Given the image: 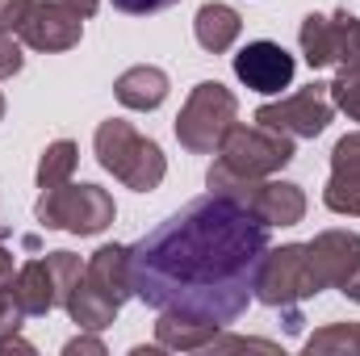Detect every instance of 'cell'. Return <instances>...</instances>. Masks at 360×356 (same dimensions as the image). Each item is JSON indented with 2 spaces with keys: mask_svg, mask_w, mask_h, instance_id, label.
I'll list each match as a JSON object with an SVG mask.
<instances>
[{
  "mask_svg": "<svg viewBox=\"0 0 360 356\" xmlns=\"http://www.w3.org/2000/svg\"><path fill=\"white\" fill-rule=\"evenodd\" d=\"M293 72H297L293 55H289L281 42H269V38L248 42V46L235 55V76H239L252 92H264V96H269V92L289 89Z\"/></svg>",
  "mask_w": 360,
  "mask_h": 356,
  "instance_id": "cell-11",
  "label": "cell"
},
{
  "mask_svg": "<svg viewBox=\"0 0 360 356\" xmlns=\"http://www.w3.org/2000/svg\"><path fill=\"white\" fill-rule=\"evenodd\" d=\"M323 205L335 214L360 218V130L344 134L331 151V180L323 189Z\"/></svg>",
  "mask_w": 360,
  "mask_h": 356,
  "instance_id": "cell-12",
  "label": "cell"
},
{
  "mask_svg": "<svg viewBox=\"0 0 360 356\" xmlns=\"http://www.w3.org/2000/svg\"><path fill=\"white\" fill-rule=\"evenodd\" d=\"M210 189L214 193H226V197H235L239 205H248L256 218H264L269 227H293V222H302L306 218V193L297 189V184H289V180H269V177H235V172H226L218 160L210 164Z\"/></svg>",
  "mask_w": 360,
  "mask_h": 356,
  "instance_id": "cell-4",
  "label": "cell"
},
{
  "mask_svg": "<svg viewBox=\"0 0 360 356\" xmlns=\"http://www.w3.org/2000/svg\"><path fill=\"white\" fill-rule=\"evenodd\" d=\"M68 4H72V8H76L80 17H92V13L101 8V0H68Z\"/></svg>",
  "mask_w": 360,
  "mask_h": 356,
  "instance_id": "cell-33",
  "label": "cell"
},
{
  "mask_svg": "<svg viewBox=\"0 0 360 356\" xmlns=\"http://www.w3.org/2000/svg\"><path fill=\"white\" fill-rule=\"evenodd\" d=\"M248 348H256V352H281L272 340H243V336H214V344L205 348V352H248Z\"/></svg>",
  "mask_w": 360,
  "mask_h": 356,
  "instance_id": "cell-25",
  "label": "cell"
},
{
  "mask_svg": "<svg viewBox=\"0 0 360 356\" xmlns=\"http://www.w3.org/2000/svg\"><path fill=\"white\" fill-rule=\"evenodd\" d=\"M314 293H323V281L314 272L306 243H281V248L264 252L260 272H256V298L272 310H285V331H297L306 323L297 314V306Z\"/></svg>",
  "mask_w": 360,
  "mask_h": 356,
  "instance_id": "cell-3",
  "label": "cell"
},
{
  "mask_svg": "<svg viewBox=\"0 0 360 356\" xmlns=\"http://www.w3.org/2000/svg\"><path fill=\"white\" fill-rule=\"evenodd\" d=\"M297 42H302V55L314 72L319 68H340L352 55H360V17L348 13V8H340L331 17L310 13L297 30Z\"/></svg>",
  "mask_w": 360,
  "mask_h": 356,
  "instance_id": "cell-8",
  "label": "cell"
},
{
  "mask_svg": "<svg viewBox=\"0 0 360 356\" xmlns=\"http://www.w3.org/2000/svg\"><path fill=\"white\" fill-rule=\"evenodd\" d=\"M306 248H310V260H314V272H319L323 289H340L360 268V235L356 231H323Z\"/></svg>",
  "mask_w": 360,
  "mask_h": 356,
  "instance_id": "cell-13",
  "label": "cell"
},
{
  "mask_svg": "<svg viewBox=\"0 0 360 356\" xmlns=\"http://www.w3.org/2000/svg\"><path fill=\"white\" fill-rule=\"evenodd\" d=\"M218 331H222L218 323L188 319V314H176V310H160V323H155L160 348H172V352H205Z\"/></svg>",
  "mask_w": 360,
  "mask_h": 356,
  "instance_id": "cell-15",
  "label": "cell"
},
{
  "mask_svg": "<svg viewBox=\"0 0 360 356\" xmlns=\"http://www.w3.org/2000/svg\"><path fill=\"white\" fill-rule=\"evenodd\" d=\"M180 0H113V8L130 13V17H147V13H160V8H172Z\"/></svg>",
  "mask_w": 360,
  "mask_h": 356,
  "instance_id": "cell-28",
  "label": "cell"
},
{
  "mask_svg": "<svg viewBox=\"0 0 360 356\" xmlns=\"http://www.w3.org/2000/svg\"><path fill=\"white\" fill-rule=\"evenodd\" d=\"M340 289H344V293H348L352 302H360V268L352 272V276H348V281H344V285H340Z\"/></svg>",
  "mask_w": 360,
  "mask_h": 356,
  "instance_id": "cell-32",
  "label": "cell"
},
{
  "mask_svg": "<svg viewBox=\"0 0 360 356\" xmlns=\"http://www.w3.org/2000/svg\"><path fill=\"white\" fill-rule=\"evenodd\" d=\"M218 164L235 177H272L285 164H293V139L276 134L269 126H231L218 143Z\"/></svg>",
  "mask_w": 360,
  "mask_h": 356,
  "instance_id": "cell-7",
  "label": "cell"
},
{
  "mask_svg": "<svg viewBox=\"0 0 360 356\" xmlns=\"http://www.w3.org/2000/svg\"><path fill=\"white\" fill-rule=\"evenodd\" d=\"M306 356H360V323H331L306 340Z\"/></svg>",
  "mask_w": 360,
  "mask_h": 356,
  "instance_id": "cell-21",
  "label": "cell"
},
{
  "mask_svg": "<svg viewBox=\"0 0 360 356\" xmlns=\"http://www.w3.org/2000/svg\"><path fill=\"white\" fill-rule=\"evenodd\" d=\"M25 319H30V314L21 310V302L13 298V289H0V340H8V336H17Z\"/></svg>",
  "mask_w": 360,
  "mask_h": 356,
  "instance_id": "cell-24",
  "label": "cell"
},
{
  "mask_svg": "<svg viewBox=\"0 0 360 356\" xmlns=\"http://www.w3.org/2000/svg\"><path fill=\"white\" fill-rule=\"evenodd\" d=\"M13 276H17V272H13V256H8V248L0 243V289H13Z\"/></svg>",
  "mask_w": 360,
  "mask_h": 356,
  "instance_id": "cell-31",
  "label": "cell"
},
{
  "mask_svg": "<svg viewBox=\"0 0 360 356\" xmlns=\"http://www.w3.org/2000/svg\"><path fill=\"white\" fill-rule=\"evenodd\" d=\"M335 105H331V84H310V89H297L285 101H272L256 109V122L269 126L276 134H289V139H319L331 122Z\"/></svg>",
  "mask_w": 360,
  "mask_h": 356,
  "instance_id": "cell-9",
  "label": "cell"
},
{
  "mask_svg": "<svg viewBox=\"0 0 360 356\" xmlns=\"http://www.w3.org/2000/svg\"><path fill=\"white\" fill-rule=\"evenodd\" d=\"M80 34H84V17L68 0H34L30 17L17 30V38L30 51H72Z\"/></svg>",
  "mask_w": 360,
  "mask_h": 356,
  "instance_id": "cell-10",
  "label": "cell"
},
{
  "mask_svg": "<svg viewBox=\"0 0 360 356\" xmlns=\"http://www.w3.org/2000/svg\"><path fill=\"white\" fill-rule=\"evenodd\" d=\"M63 310L72 314V323H80V331H105L113 319H117V302H109L89 276H80V285L72 289V298L63 302Z\"/></svg>",
  "mask_w": 360,
  "mask_h": 356,
  "instance_id": "cell-19",
  "label": "cell"
},
{
  "mask_svg": "<svg viewBox=\"0 0 360 356\" xmlns=\"http://www.w3.org/2000/svg\"><path fill=\"white\" fill-rule=\"evenodd\" d=\"M76 160H80V147L72 139H59L42 151L38 160V189H55V184H68L76 172Z\"/></svg>",
  "mask_w": 360,
  "mask_h": 356,
  "instance_id": "cell-20",
  "label": "cell"
},
{
  "mask_svg": "<svg viewBox=\"0 0 360 356\" xmlns=\"http://www.w3.org/2000/svg\"><path fill=\"white\" fill-rule=\"evenodd\" d=\"M13 298L21 302V310L25 314H51L55 306H59V289H55V276H51V268L46 260H30V265L17 268V276H13Z\"/></svg>",
  "mask_w": 360,
  "mask_h": 356,
  "instance_id": "cell-18",
  "label": "cell"
},
{
  "mask_svg": "<svg viewBox=\"0 0 360 356\" xmlns=\"http://www.w3.org/2000/svg\"><path fill=\"white\" fill-rule=\"evenodd\" d=\"M269 222L226 193H205L130 248V289L151 310L235 323L256 298Z\"/></svg>",
  "mask_w": 360,
  "mask_h": 356,
  "instance_id": "cell-1",
  "label": "cell"
},
{
  "mask_svg": "<svg viewBox=\"0 0 360 356\" xmlns=\"http://www.w3.org/2000/svg\"><path fill=\"white\" fill-rule=\"evenodd\" d=\"M113 197L101 184H55L42 189L34 218L46 231H72V235H101L105 227H113Z\"/></svg>",
  "mask_w": 360,
  "mask_h": 356,
  "instance_id": "cell-5",
  "label": "cell"
},
{
  "mask_svg": "<svg viewBox=\"0 0 360 356\" xmlns=\"http://www.w3.org/2000/svg\"><path fill=\"white\" fill-rule=\"evenodd\" d=\"M117 101L126 105V109H160L164 101H168V72H160V68H151V63H139V68H130V72H122L117 76Z\"/></svg>",
  "mask_w": 360,
  "mask_h": 356,
  "instance_id": "cell-16",
  "label": "cell"
},
{
  "mask_svg": "<svg viewBox=\"0 0 360 356\" xmlns=\"http://www.w3.org/2000/svg\"><path fill=\"white\" fill-rule=\"evenodd\" d=\"M0 117H4V96H0Z\"/></svg>",
  "mask_w": 360,
  "mask_h": 356,
  "instance_id": "cell-34",
  "label": "cell"
},
{
  "mask_svg": "<svg viewBox=\"0 0 360 356\" xmlns=\"http://www.w3.org/2000/svg\"><path fill=\"white\" fill-rule=\"evenodd\" d=\"M21 68H25V55H21L17 38H13V34H0V80L17 76Z\"/></svg>",
  "mask_w": 360,
  "mask_h": 356,
  "instance_id": "cell-27",
  "label": "cell"
},
{
  "mask_svg": "<svg viewBox=\"0 0 360 356\" xmlns=\"http://www.w3.org/2000/svg\"><path fill=\"white\" fill-rule=\"evenodd\" d=\"M34 0H0V34H17L21 21L30 17Z\"/></svg>",
  "mask_w": 360,
  "mask_h": 356,
  "instance_id": "cell-26",
  "label": "cell"
},
{
  "mask_svg": "<svg viewBox=\"0 0 360 356\" xmlns=\"http://www.w3.org/2000/svg\"><path fill=\"white\" fill-rule=\"evenodd\" d=\"M331 105H340L352 122H360V55L340 63V76L331 80Z\"/></svg>",
  "mask_w": 360,
  "mask_h": 356,
  "instance_id": "cell-22",
  "label": "cell"
},
{
  "mask_svg": "<svg viewBox=\"0 0 360 356\" xmlns=\"http://www.w3.org/2000/svg\"><path fill=\"white\" fill-rule=\"evenodd\" d=\"M13 352L34 356V344H30V340H21V336H8V340H0V356H13Z\"/></svg>",
  "mask_w": 360,
  "mask_h": 356,
  "instance_id": "cell-30",
  "label": "cell"
},
{
  "mask_svg": "<svg viewBox=\"0 0 360 356\" xmlns=\"http://www.w3.org/2000/svg\"><path fill=\"white\" fill-rule=\"evenodd\" d=\"M46 268H51V276H55V289H59V306L72 298V289L80 285V276H84V265H80V256H72V252H51L46 256Z\"/></svg>",
  "mask_w": 360,
  "mask_h": 356,
  "instance_id": "cell-23",
  "label": "cell"
},
{
  "mask_svg": "<svg viewBox=\"0 0 360 356\" xmlns=\"http://www.w3.org/2000/svg\"><path fill=\"white\" fill-rule=\"evenodd\" d=\"M239 30H243L239 13H235L231 4H222V0L201 4V8H197V17H193V34H197V42H201L210 55L231 51V46H235V38H239Z\"/></svg>",
  "mask_w": 360,
  "mask_h": 356,
  "instance_id": "cell-17",
  "label": "cell"
},
{
  "mask_svg": "<svg viewBox=\"0 0 360 356\" xmlns=\"http://www.w3.org/2000/svg\"><path fill=\"white\" fill-rule=\"evenodd\" d=\"M235 117H239L235 92L222 89L218 80L197 84V89L188 92V101H184V109H180V117H176L180 147L193 151V155H214L218 143L226 139V130L235 126Z\"/></svg>",
  "mask_w": 360,
  "mask_h": 356,
  "instance_id": "cell-6",
  "label": "cell"
},
{
  "mask_svg": "<svg viewBox=\"0 0 360 356\" xmlns=\"http://www.w3.org/2000/svg\"><path fill=\"white\" fill-rule=\"evenodd\" d=\"M92 147H96L101 168L113 172L126 189H134V193H151V189H160L164 177H168V160H164L160 143L155 139H143L122 117L101 122L96 134H92Z\"/></svg>",
  "mask_w": 360,
  "mask_h": 356,
  "instance_id": "cell-2",
  "label": "cell"
},
{
  "mask_svg": "<svg viewBox=\"0 0 360 356\" xmlns=\"http://www.w3.org/2000/svg\"><path fill=\"white\" fill-rule=\"evenodd\" d=\"M84 276L117 306L134 298V289H130V248H122V243L96 248L89 256V265H84Z\"/></svg>",
  "mask_w": 360,
  "mask_h": 356,
  "instance_id": "cell-14",
  "label": "cell"
},
{
  "mask_svg": "<svg viewBox=\"0 0 360 356\" xmlns=\"http://www.w3.org/2000/svg\"><path fill=\"white\" fill-rule=\"evenodd\" d=\"M68 356H105V344L96 340V336H76V340H68Z\"/></svg>",
  "mask_w": 360,
  "mask_h": 356,
  "instance_id": "cell-29",
  "label": "cell"
}]
</instances>
